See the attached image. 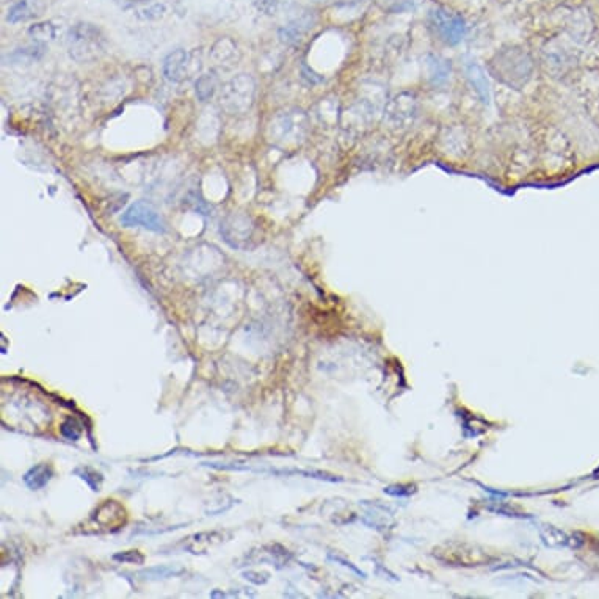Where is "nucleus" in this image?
Instances as JSON below:
<instances>
[{
  "instance_id": "9d476101",
  "label": "nucleus",
  "mask_w": 599,
  "mask_h": 599,
  "mask_svg": "<svg viewBox=\"0 0 599 599\" xmlns=\"http://www.w3.org/2000/svg\"><path fill=\"white\" fill-rule=\"evenodd\" d=\"M43 11V2L41 0H19L8 11L6 21L10 24H19L25 22L29 19H33L38 15H41Z\"/></svg>"
},
{
  "instance_id": "1a4fd4ad",
  "label": "nucleus",
  "mask_w": 599,
  "mask_h": 599,
  "mask_svg": "<svg viewBox=\"0 0 599 599\" xmlns=\"http://www.w3.org/2000/svg\"><path fill=\"white\" fill-rule=\"evenodd\" d=\"M188 68H190V55L184 49L173 51L164 60V76L168 82H183L187 77Z\"/></svg>"
},
{
  "instance_id": "f03ea898",
  "label": "nucleus",
  "mask_w": 599,
  "mask_h": 599,
  "mask_svg": "<svg viewBox=\"0 0 599 599\" xmlns=\"http://www.w3.org/2000/svg\"><path fill=\"white\" fill-rule=\"evenodd\" d=\"M306 129L308 123L303 112H284L279 113L275 119H272L268 137H270L275 145L286 147L291 145H298L300 140L305 137Z\"/></svg>"
},
{
  "instance_id": "f3484780",
  "label": "nucleus",
  "mask_w": 599,
  "mask_h": 599,
  "mask_svg": "<svg viewBox=\"0 0 599 599\" xmlns=\"http://www.w3.org/2000/svg\"><path fill=\"white\" fill-rule=\"evenodd\" d=\"M422 0H376L381 10L386 13H407L419 6Z\"/></svg>"
},
{
  "instance_id": "a211bd4d",
  "label": "nucleus",
  "mask_w": 599,
  "mask_h": 599,
  "mask_svg": "<svg viewBox=\"0 0 599 599\" xmlns=\"http://www.w3.org/2000/svg\"><path fill=\"white\" fill-rule=\"evenodd\" d=\"M74 474L79 475L82 480H85L86 485H88L93 491H99L100 485H103V480H104L103 474H99L98 470H94L88 466H82V468L74 469Z\"/></svg>"
},
{
  "instance_id": "39448f33",
  "label": "nucleus",
  "mask_w": 599,
  "mask_h": 599,
  "mask_svg": "<svg viewBox=\"0 0 599 599\" xmlns=\"http://www.w3.org/2000/svg\"><path fill=\"white\" fill-rule=\"evenodd\" d=\"M220 232L232 248L248 250L251 248V240L254 237L253 220L244 213H232L225 221H221Z\"/></svg>"
},
{
  "instance_id": "6e6552de",
  "label": "nucleus",
  "mask_w": 599,
  "mask_h": 599,
  "mask_svg": "<svg viewBox=\"0 0 599 599\" xmlns=\"http://www.w3.org/2000/svg\"><path fill=\"white\" fill-rule=\"evenodd\" d=\"M90 521L99 524L103 530H118L127 521V513L124 507L117 501H104V503L93 511Z\"/></svg>"
},
{
  "instance_id": "4468645a",
  "label": "nucleus",
  "mask_w": 599,
  "mask_h": 599,
  "mask_svg": "<svg viewBox=\"0 0 599 599\" xmlns=\"http://www.w3.org/2000/svg\"><path fill=\"white\" fill-rule=\"evenodd\" d=\"M428 72H430V79L433 80L435 85L444 84L449 77L450 65L446 62V60H442L440 57H430Z\"/></svg>"
},
{
  "instance_id": "5701e85b",
  "label": "nucleus",
  "mask_w": 599,
  "mask_h": 599,
  "mask_svg": "<svg viewBox=\"0 0 599 599\" xmlns=\"http://www.w3.org/2000/svg\"><path fill=\"white\" fill-rule=\"evenodd\" d=\"M360 0H336V4H339V5H353V4H358Z\"/></svg>"
},
{
  "instance_id": "6ab92c4d",
  "label": "nucleus",
  "mask_w": 599,
  "mask_h": 599,
  "mask_svg": "<svg viewBox=\"0 0 599 599\" xmlns=\"http://www.w3.org/2000/svg\"><path fill=\"white\" fill-rule=\"evenodd\" d=\"M29 35L33 39L38 41H44V39H53L57 35V29L52 22H43V24H35L29 29Z\"/></svg>"
},
{
  "instance_id": "ddd939ff",
  "label": "nucleus",
  "mask_w": 599,
  "mask_h": 599,
  "mask_svg": "<svg viewBox=\"0 0 599 599\" xmlns=\"http://www.w3.org/2000/svg\"><path fill=\"white\" fill-rule=\"evenodd\" d=\"M46 53L44 44H30L10 53L11 63H35Z\"/></svg>"
},
{
  "instance_id": "4be33fe9",
  "label": "nucleus",
  "mask_w": 599,
  "mask_h": 599,
  "mask_svg": "<svg viewBox=\"0 0 599 599\" xmlns=\"http://www.w3.org/2000/svg\"><path fill=\"white\" fill-rule=\"evenodd\" d=\"M115 2L121 6V8H132V6L150 4L151 0H115Z\"/></svg>"
},
{
  "instance_id": "423d86ee",
  "label": "nucleus",
  "mask_w": 599,
  "mask_h": 599,
  "mask_svg": "<svg viewBox=\"0 0 599 599\" xmlns=\"http://www.w3.org/2000/svg\"><path fill=\"white\" fill-rule=\"evenodd\" d=\"M121 225L127 228L141 226L154 232H165L166 223L162 215L146 201L133 203L121 217Z\"/></svg>"
},
{
  "instance_id": "20e7f679",
  "label": "nucleus",
  "mask_w": 599,
  "mask_h": 599,
  "mask_svg": "<svg viewBox=\"0 0 599 599\" xmlns=\"http://www.w3.org/2000/svg\"><path fill=\"white\" fill-rule=\"evenodd\" d=\"M253 96H254V84L253 79L242 74V76L232 79L231 82H228L223 88H221V105L226 110L232 113L245 112L250 109L253 104Z\"/></svg>"
},
{
  "instance_id": "9b49d317",
  "label": "nucleus",
  "mask_w": 599,
  "mask_h": 599,
  "mask_svg": "<svg viewBox=\"0 0 599 599\" xmlns=\"http://www.w3.org/2000/svg\"><path fill=\"white\" fill-rule=\"evenodd\" d=\"M52 477H53V468L51 464L39 463V464H35V466L24 474V483L30 489L38 491L44 488L46 485L52 480Z\"/></svg>"
},
{
  "instance_id": "f8f14e48",
  "label": "nucleus",
  "mask_w": 599,
  "mask_h": 599,
  "mask_svg": "<svg viewBox=\"0 0 599 599\" xmlns=\"http://www.w3.org/2000/svg\"><path fill=\"white\" fill-rule=\"evenodd\" d=\"M466 74L470 80V84H473V86L475 88L477 94L480 96V99L483 100L485 104H488L489 99H491V93H489V84L487 80V76H485L483 70L477 63L469 62V63H466Z\"/></svg>"
},
{
  "instance_id": "dca6fc26",
  "label": "nucleus",
  "mask_w": 599,
  "mask_h": 599,
  "mask_svg": "<svg viewBox=\"0 0 599 599\" xmlns=\"http://www.w3.org/2000/svg\"><path fill=\"white\" fill-rule=\"evenodd\" d=\"M311 25V21L308 18H301L300 21H295L294 24H289L284 30H281V39L286 43H295L298 41L300 37L305 33Z\"/></svg>"
},
{
  "instance_id": "aec40b11",
  "label": "nucleus",
  "mask_w": 599,
  "mask_h": 599,
  "mask_svg": "<svg viewBox=\"0 0 599 599\" xmlns=\"http://www.w3.org/2000/svg\"><path fill=\"white\" fill-rule=\"evenodd\" d=\"M60 433L68 441H79L80 435H82V427H80V423L76 419L68 417V419L60 426Z\"/></svg>"
},
{
  "instance_id": "7ed1b4c3",
  "label": "nucleus",
  "mask_w": 599,
  "mask_h": 599,
  "mask_svg": "<svg viewBox=\"0 0 599 599\" xmlns=\"http://www.w3.org/2000/svg\"><path fill=\"white\" fill-rule=\"evenodd\" d=\"M428 27L442 43L446 44H459L466 35V22L459 15L447 8H433L428 11Z\"/></svg>"
},
{
  "instance_id": "2eb2a0df",
  "label": "nucleus",
  "mask_w": 599,
  "mask_h": 599,
  "mask_svg": "<svg viewBox=\"0 0 599 599\" xmlns=\"http://www.w3.org/2000/svg\"><path fill=\"white\" fill-rule=\"evenodd\" d=\"M215 90H217V76H215V72L203 74V76L197 80V94L199 100H203V103L213 96Z\"/></svg>"
},
{
  "instance_id": "f257e3e1",
  "label": "nucleus",
  "mask_w": 599,
  "mask_h": 599,
  "mask_svg": "<svg viewBox=\"0 0 599 599\" xmlns=\"http://www.w3.org/2000/svg\"><path fill=\"white\" fill-rule=\"evenodd\" d=\"M70 55L79 63H90L99 58L105 49V38L99 27L88 22H80L68 33Z\"/></svg>"
},
{
  "instance_id": "0eeeda50",
  "label": "nucleus",
  "mask_w": 599,
  "mask_h": 599,
  "mask_svg": "<svg viewBox=\"0 0 599 599\" xmlns=\"http://www.w3.org/2000/svg\"><path fill=\"white\" fill-rule=\"evenodd\" d=\"M499 71H497V79H501L502 82L511 85H522L526 84L530 72H532V65L530 60L526 57V53L522 52H507L506 55L499 58Z\"/></svg>"
},
{
  "instance_id": "412c9836",
  "label": "nucleus",
  "mask_w": 599,
  "mask_h": 599,
  "mask_svg": "<svg viewBox=\"0 0 599 599\" xmlns=\"http://www.w3.org/2000/svg\"><path fill=\"white\" fill-rule=\"evenodd\" d=\"M113 558L123 563H133V565H141L145 562V555L138 553V551H126V553H118L113 555Z\"/></svg>"
}]
</instances>
